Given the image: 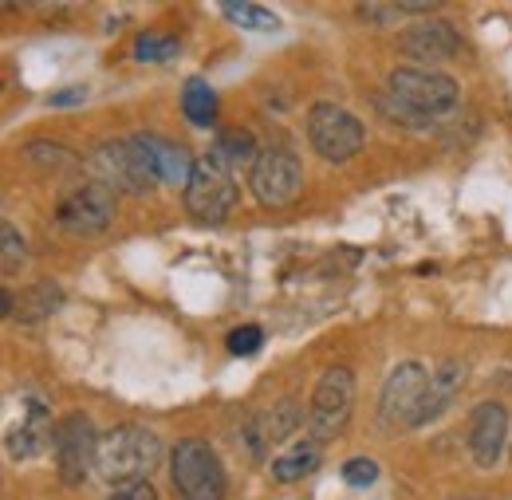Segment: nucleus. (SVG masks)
I'll return each instance as SVG.
<instances>
[{"label":"nucleus","instance_id":"f8f14e48","mask_svg":"<svg viewBox=\"0 0 512 500\" xmlns=\"http://www.w3.org/2000/svg\"><path fill=\"white\" fill-rule=\"evenodd\" d=\"M134 142H138V150H142L154 182H166V186H182V189L190 186L197 162L190 158L186 146H178V142H170L162 134H134Z\"/></svg>","mask_w":512,"mask_h":500},{"label":"nucleus","instance_id":"9b49d317","mask_svg":"<svg viewBox=\"0 0 512 500\" xmlns=\"http://www.w3.org/2000/svg\"><path fill=\"white\" fill-rule=\"evenodd\" d=\"M95 170H99V182H107L111 189H123V193H150L154 189V174L138 150L134 138H115V142H103L95 150Z\"/></svg>","mask_w":512,"mask_h":500},{"label":"nucleus","instance_id":"9d476101","mask_svg":"<svg viewBox=\"0 0 512 500\" xmlns=\"http://www.w3.org/2000/svg\"><path fill=\"white\" fill-rule=\"evenodd\" d=\"M56 465H60V481L64 485H83L95 457H99V434L91 426L87 414H67L56 426Z\"/></svg>","mask_w":512,"mask_h":500},{"label":"nucleus","instance_id":"f3484780","mask_svg":"<svg viewBox=\"0 0 512 500\" xmlns=\"http://www.w3.org/2000/svg\"><path fill=\"white\" fill-rule=\"evenodd\" d=\"M296 430H300V406H296L292 398H284V402H276L268 414H260V418L253 422V430H249L253 453H264L272 441L292 438Z\"/></svg>","mask_w":512,"mask_h":500},{"label":"nucleus","instance_id":"0eeeda50","mask_svg":"<svg viewBox=\"0 0 512 500\" xmlns=\"http://www.w3.org/2000/svg\"><path fill=\"white\" fill-rule=\"evenodd\" d=\"M308 142L327 162H347L363 150V123L335 103H316L308 111Z\"/></svg>","mask_w":512,"mask_h":500},{"label":"nucleus","instance_id":"a878e982","mask_svg":"<svg viewBox=\"0 0 512 500\" xmlns=\"http://www.w3.org/2000/svg\"><path fill=\"white\" fill-rule=\"evenodd\" d=\"M0 237H4V276H12V272L24 264V237H20L12 225H4Z\"/></svg>","mask_w":512,"mask_h":500},{"label":"nucleus","instance_id":"6e6552de","mask_svg":"<svg viewBox=\"0 0 512 500\" xmlns=\"http://www.w3.org/2000/svg\"><path fill=\"white\" fill-rule=\"evenodd\" d=\"M60 225L75 237H95L115 221V189L107 182H79L60 197Z\"/></svg>","mask_w":512,"mask_h":500},{"label":"nucleus","instance_id":"393cba45","mask_svg":"<svg viewBox=\"0 0 512 500\" xmlns=\"http://www.w3.org/2000/svg\"><path fill=\"white\" fill-rule=\"evenodd\" d=\"M260 343H264V335H260V327H253V323L229 331V351H233V355H256Z\"/></svg>","mask_w":512,"mask_h":500},{"label":"nucleus","instance_id":"a211bd4d","mask_svg":"<svg viewBox=\"0 0 512 500\" xmlns=\"http://www.w3.org/2000/svg\"><path fill=\"white\" fill-rule=\"evenodd\" d=\"M209 154H213L225 170H233V174L253 170L256 158H260V150H256V142H253V134H249V130H221Z\"/></svg>","mask_w":512,"mask_h":500},{"label":"nucleus","instance_id":"c85d7f7f","mask_svg":"<svg viewBox=\"0 0 512 500\" xmlns=\"http://www.w3.org/2000/svg\"><path fill=\"white\" fill-rule=\"evenodd\" d=\"M83 99H87V87H64V91L52 95V107H75Z\"/></svg>","mask_w":512,"mask_h":500},{"label":"nucleus","instance_id":"4468645a","mask_svg":"<svg viewBox=\"0 0 512 500\" xmlns=\"http://www.w3.org/2000/svg\"><path fill=\"white\" fill-rule=\"evenodd\" d=\"M402 52L422 63L453 60V56L461 52V36L453 32L449 20H426V24H414V28L402 36Z\"/></svg>","mask_w":512,"mask_h":500},{"label":"nucleus","instance_id":"4be33fe9","mask_svg":"<svg viewBox=\"0 0 512 500\" xmlns=\"http://www.w3.org/2000/svg\"><path fill=\"white\" fill-rule=\"evenodd\" d=\"M221 12H225L233 24L249 28V32H276V28H280V16H276V12L260 8V4H249V0H229V4H221Z\"/></svg>","mask_w":512,"mask_h":500},{"label":"nucleus","instance_id":"39448f33","mask_svg":"<svg viewBox=\"0 0 512 500\" xmlns=\"http://www.w3.org/2000/svg\"><path fill=\"white\" fill-rule=\"evenodd\" d=\"M249 186H253V197L264 209H288L304 189L300 158L292 150H280V146L260 150L256 166L249 170Z\"/></svg>","mask_w":512,"mask_h":500},{"label":"nucleus","instance_id":"b1692460","mask_svg":"<svg viewBox=\"0 0 512 500\" xmlns=\"http://www.w3.org/2000/svg\"><path fill=\"white\" fill-rule=\"evenodd\" d=\"M343 481L355 485V489H367V485L379 481V465H375L371 457H351V461L343 465Z\"/></svg>","mask_w":512,"mask_h":500},{"label":"nucleus","instance_id":"5701e85b","mask_svg":"<svg viewBox=\"0 0 512 500\" xmlns=\"http://www.w3.org/2000/svg\"><path fill=\"white\" fill-rule=\"evenodd\" d=\"M178 56V40L174 36H162V32H142L134 40V60L142 63H166Z\"/></svg>","mask_w":512,"mask_h":500},{"label":"nucleus","instance_id":"cd10ccee","mask_svg":"<svg viewBox=\"0 0 512 500\" xmlns=\"http://www.w3.org/2000/svg\"><path fill=\"white\" fill-rule=\"evenodd\" d=\"M111 500H158V493L150 481H127V485L111 489Z\"/></svg>","mask_w":512,"mask_h":500},{"label":"nucleus","instance_id":"7ed1b4c3","mask_svg":"<svg viewBox=\"0 0 512 500\" xmlns=\"http://www.w3.org/2000/svg\"><path fill=\"white\" fill-rule=\"evenodd\" d=\"M170 485L178 500H225V469L209 441L186 438L170 453Z\"/></svg>","mask_w":512,"mask_h":500},{"label":"nucleus","instance_id":"412c9836","mask_svg":"<svg viewBox=\"0 0 512 500\" xmlns=\"http://www.w3.org/2000/svg\"><path fill=\"white\" fill-rule=\"evenodd\" d=\"M60 288L56 284H48V280H40V284H32L28 292H20V300H16V315L24 319V323H36V319H48V315L60 308Z\"/></svg>","mask_w":512,"mask_h":500},{"label":"nucleus","instance_id":"f03ea898","mask_svg":"<svg viewBox=\"0 0 512 500\" xmlns=\"http://www.w3.org/2000/svg\"><path fill=\"white\" fill-rule=\"evenodd\" d=\"M390 99L398 103L394 115H402L410 126H422L426 119L446 115L457 103V83L442 71H426V67H398L386 79Z\"/></svg>","mask_w":512,"mask_h":500},{"label":"nucleus","instance_id":"ddd939ff","mask_svg":"<svg viewBox=\"0 0 512 500\" xmlns=\"http://www.w3.org/2000/svg\"><path fill=\"white\" fill-rule=\"evenodd\" d=\"M505 438H509V410L501 402H481L469 418V453L481 469L497 465L501 449H505Z\"/></svg>","mask_w":512,"mask_h":500},{"label":"nucleus","instance_id":"2eb2a0df","mask_svg":"<svg viewBox=\"0 0 512 500\" xmlns=\"http://www.w3.org/2000/svg\"><path fill=\"white\" fill-rule=\"evenodd\" d=\"M461 386H465V363H457V359L442 363V367L430 375L426 398H422V410H418V426L438 422L449 406H453V398L461 394Z\"/></svg>","mask_w":512,"mask_h":500},{"label":"nucleus","instance_id":"f257e3e1","mask_svg":"<svg viewBox=\"0 0 512 500\" xmlns=\"http://www.w3.org/2000/svg\"><path fill=\"white\" fill-rule=\"evenodd\" d=\"M162 461V441L158 434L142 426H115L99 434V457L95 473L107 485H127V481H146Z\"/></svg>","mask_w":512,"mask_h":500},{"label":"nucleus","instance_id":"1a4fd4ad","mask_svg":"<svg viewBox=\"0 0 512 500\" xmlns=\"http://www.w3.org/2000/svg\"><path fill=\"white\" fill-rule=\"evenodd\" d=\"M426 386H430V375L422 363H398L383 382V398H379V414L386 426L418 430V410H422Z\"/></svg>","mask_w":512,"mask_h":500},{"label":"nucleus","instance_id":"dca6fc26","mask_svg":"<svg viewBox=\"0 0 512 500\" xmlns=\"http://www.w3.org/2000/svg\"><path fill=\"white\" fill-rule=\"evenodd\" d=\"M48 441H56L48 410H44L40 402H28V422H20V426L8 434V457L28 461V457H36V453H40Z\"/></svg>","mask_w":512,"mask_h":500},{"label":"nucleus","instance_id":"aec40b11","mask_svg":"<svg viewBox=\"0 0 512 500\" xmlns=\"http://www.w3.org/2000/svg\"><path fill=\"white\" fill-rule=\"evenodd\" d=\"M182 115L190 119L193 126H213L217 123V95H213V87L205 83V79H186V87H182Z\"/></svg>","mask_w":512,"mask_h":500},{"label":"nucleus","instance_id":"6ab92c4d","mask_svg":"<svg viewBox=\"0 0 512 500\" xmlns=\"http://www.w3.org/2000/svg\"><path fill=\"white\" fill-rule=\"evenodd\" d=\"M316 465H320V445H316V441H300V445H292L288 453H280V457L268 465V473H272V481L292 485V481H304Z\"/></svg>","mask_w":512,"mask_h":500},{"label":"nucleus","instance_id":"bb28decb","mask_svg":"<svg viewBox=\"0 0 512 500\" xmlns=\"http://www.w3.org/2000/svg\"><path fill=\"white\" fill-rule=\"evenodd\" d=\"M28 158L40 162V166H52V170L71 162V158L64 154V146H56V142H32V146H28Z\"/></svg>","mask_w":512,"mask_h":500},{"label":"nucleus","instance_id":"20e7f679","mask_svg":"<svg viewBox=\"0 0 512 500\" xmlns=\"http://www.w3.org/2000/svg\"><path fill=\"white\" fill-rule=\"evenodd\" d=\"M351 406H355V375L347 367H331L312 394V410H308L312 441L320 445V441L339 438L351 422Z\"/></svg>","mask_w":512,"mask_h":500},{"label":"nucleus","instance_id":"423d86ee","mask_svg":"<svg viewBox=\"0 0 512 500\" xmlns=\"http://www.w3.org/2000/svg\"><path fill=\"white\" fill-rule=\"evenodd\" d=\"M233 205H237V174L225 170L213 154L197 158L190 186H186V209L197 221H225Z\"/></svg>","mask_w":512,"mask_h":500}]
</instances>
